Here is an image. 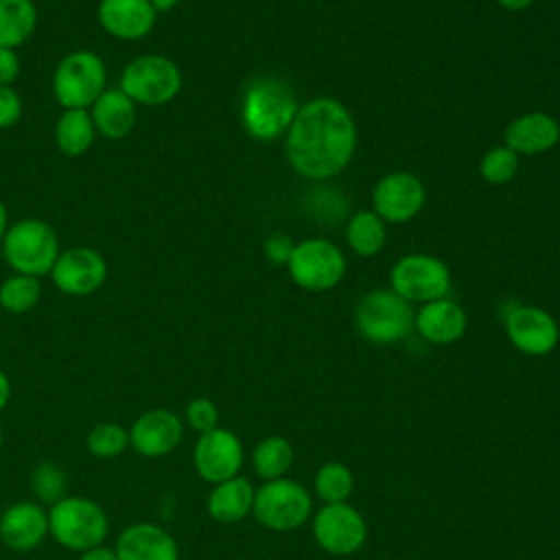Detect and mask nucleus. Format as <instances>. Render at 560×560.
Instances as JSON below:
<instances>
[{"label":"nucleus","instance_id":"obj_1","mask_svg":"<svg viewBox=\"0 0 560 560\" xmlns=\"http://www.w3.org/2000/svg\"><path fill=\"white\" fill-rule=\"evenodd\" d=\"M357 149V125L341 101L315 96L298 107L287 129V160L306 179L339 175Z\"/></svg>","mask_w":560,"mask_h":560},{"label":"nucleus","instance_id":"obj_2","mask_svg":"<svg viewBox=\"0 0 560 560\" xmlns=\"http://www.w3.org/2000/svg\"><path fill=\"white\" fill-rule=\"evenodd\" d=\"M109 518L101 503L81 494H66L48 508V536L70 551H85L103 545Z\"/></svg>","mask_w":560,"mask_h":560},{"label":"nucleus","instance_id":"obj_3","mask_svg":"<svg viewBox=\"0 0 560 560\" xmlns=\"http://www.w3.org/2000/svg\"><path fill=\"white\" fill-rule=\"evenodd\" d=\"M298 107L293 90L284 81L260 77L245 90L241 107L243 127L256 140H273L289 129Z\"/></svg>","mask_w":560,"mask_h":560},{"label":"nucleus","instance_id":"obj_4","mask_svg":"<svg viewBox=\"0 0 560 560\" xmlns=\"http://www.w3.org/2000/svg\"><path fill=\"white\" fill-rule=\"evenodd\" d=\"M50 88L63 109H90L107 90L105 61L94 50H72L55 66Z\"/></svg>","mask_w":560,"mask_h":560},{"label":"nucleus","instance_id":"obj_5","mask_svg":"<svg viewBox=\"0 0 560 560\" xmlns=\"http://www.w3.org/2000/svg\"><path fill=\"white\" fill-rule=\"evenodd\" d=\"M0 245L2 256L13 273H26L35 278L50 273L61 252L55 230L46 221L33 217L9 225Z\"/></svg>","mask_w":560,"mask_h":560},{"label":"nucleus","instance_id":"obj_6","mask_svg":"<svg viewBox=\"0 0 560 560\" xmlns=\"http://www.w3.org/2000/svg\"><path fill=\"white\" fill-rule=\"evenodd\" d=\"M182 70L166 55H138L120 72L118 88L136 103L158 107L171 103L182 90Z\"/></svg>","mask_w":560,"mask_h":560},{"label":"nucleus","instance_id":"obj_7","mask_svg":"<svg viewBox=\"0 0 560 560\" xmlns=\"http://www.w3.org/2000/svg\"><path fill=\"white\" fill-rule=\"evenodd\" d=\"M413 308L392 289L368 291L354 311V324L363 339L387 346L405 339L413 328Z\"/></svg>","mask_w":560,"mask_h":560},{"label":"nucleus","instance_id":"obj_8","mask_svg":"<svg viewBox=\"0 0 560 560\" xmlns=\"http://www.w3.org/2000/svg\"><path fill=\"white\" fill-rule=\"evenodd\" d=\"M254 516L273 532L298 529L311 514V497L293 479H271L254 492Z\"/></svg>","mask_w":560,"mask_h":560},{"label":"nucleus","instance_id":"obj_9","mask_svg":"<svg viewBox=\"0 0 560 560\" xmlns=\"http://www.w3.org/2000/svg\"><path fill=\"white\" fill-rule=\"evenodd\" d=\"M291 280L306 291H328L346 273L341 249L326 238H306L295 243L287 262Z\"/></svg>","mask_w":560,"mask_h":560},{"label":"nucleus","instance_id":"obj_10","mask_svg":"<svg viewBox=\"0 0 560 560\" xmlns=\"http://www.w3.org/2000/svg\"><path fill=\"white\" fill-rule=\"evenodd\" d=\"M389 289L402 300L411 302H433L446 298L451 289V271L446 262L429 254L402 256L389 273Z\"/></svg>","mask_w":560,"mask_h":560},{"label":"nucleus","instance_id":"obj_11","mask_svg":"<svg viewBox=\"0 0 560 560\" xmlns=\"http://www.w3.org/2000/svg\"><path fill=\"white\" fill-rule=\"evenodd\" d=\"M107 273L109 269H107L105 256L98 249L85 247V245L59 252L50 269L52 284L61 293L74 295V298L96 293L105 284Z\"/></svg>","mask_w":560,"mask_h":560},{"label":"nucleus","instance_id":"obj_12","mask_svg":"<svg viewBox=\"0 0 560 560\" xmlns=\"http://www.w3.org/2000/svg\"><path fill=\"white\" fill-rule=\"evenodd\" d=\"M192 464L203 481L221 483L241 472L243 444L236 433L217 427L197 438L192 448Z\"/></svg>","mask_w":560,"mask_h":560},{"label":"nucleus","instance_id":"obj_13","mask_svg":"<svg viewBox=\"0 0 560 560\" xmlns=\"http://www.w3.org/2000/svg\"><path fill=\"white\" fill-rule=\"evenodd\" d=\"M313 534L322 549L335 556L354 553L368 536L363 516L348 503H326L313 518Z\"/></svg>","mask_w":560,"mask_h":560},{"label":"nucleus","instance_id":"obj_14","mask_svg":"<svg viewBox=\"0 0 560 560\" xmlns=\"http://www.w3.org/2000/svg\"><path fill=\"white\" fill-rule=\"evenodd\" d=\"M424 197V184L416 175L407 171H396L376 182L372 192V206L383 221L405 223L422 210Z\"/></svg>","mask_w":560,"mask_h":560},{"label":"nucleus","instance_id":"obj_15","mask_svg":"<svg viewBox=\"0 0 560 560\" xmlns=\"http://www.w3.org/2000/svg\"><path fill=\"white\" fill-rule=\"evenodd\" d=\"M184 438V420L171 409H149L129 427V446L149 459L173 453Z\"/></svg>","mask_w":560,"mask_h":560},{"label":"nucleus","instance_id":"obj_16","mask_svg":"<svg viewBox=\"0 0 560 560\" xmlns=\"http://www.w3.org/2000/svg\"><path fill=\"white\" fill-rule=\"evenodd\" d=\"M505 332L516 350L532 357L551 352L560 337L556 319L545 308L525 304H516L505 313Z\"/></svg>","mask_w":560,"mask_h":560},{"label":"nucleus","instance_id":"obj_17","mask_svg":"<svg viewBox=\"0 0 560 560\" xmlns=\"http://www.w3.org/2000/svg\"><path fill=\"white\" fill-rule=\"evenodd\" d=\"M48 536V508L24 499L7 505L0 514V540L13 551H31Z\"/></svg>","mask_w":560,"mask_h":560},{"label":"nucleus","instance_id":"obj_18","mask_svg":"<svg viewBox=\"0 0 560 560\" xmlns=\"http://www.w3.org/2000/svg\"><path fill=\"white\" fill-rule=\"evenodd\" d=\"M114 551L118 560H179L173 534L151 521L129 523L118 534Z\"/></svg>","mask_w":560,"mask_h":560},{"label":"nucleus","instance_id":"obj_19","mask_svg":"<svg viewBox=\"0 0 560 560\" xmlns=\"http://www.w3.org/2000/svg\"><path fill=\"white\" fill-rule=\"evenodd\" d=\"M96 20L114 39L133 42L153 31L158 11L149 0H101L96 7Z\"/></svg>","mask_w":560,"mask_h":560},{"label":"nucleus","instance_id":"obj_20","mask_svg":"<svg viewBox=\"0 0 560 560\" xmlns=\"http://www.w3.org/2000/svg\"><path fill=\"white\" fill-rule=\"evenodd\" d=\"M503 140L516 155H538L558 144L560 125L545 112H529L505 127Z\"/></svg>","mask_w":560,"mask_h":560},{"label":"nucleus","instance_id":"obj_21","mask_svg":"<svg viewBox=\"0 0 560 560\" xmlns=\"http://www.w3.org/2000/svg\"><path fill=\"white\" fill-rule=\"evenodd\" d=\"M416 330L435 346H446L464 337L466 332V313L464 308L448 298H440L422 304L413 317Z\"/></svg>","mask_w":560,"mask_h":560},{"label":"nucleus","instance_id":"obj_22","mask_svg":"<svg viewBox=\"0 0 560 560\" xmlns=\"http://www.w3.org/2000/svg\"><path fill=\"white\" fill-rule=\"evenodd\" d=\"M88 112L96 133L109 140L127 138L138 122V105L120 88H107Z\"/></svg>","mask_w":560,"mask_h":560},{"label":"nucleus","instance_id":"obj_23","mask_svg":"<svg viewBox=\"0 0 560 560\" xmlns=\"http://www.w3.org/2000/svg\"><path fill=\"white\" fill-rule=\"evenodd\" d=\"M208 514L219 523H238L243 521L254 505V488L252 483L236 475L232 479H225L221 483H214V488L208 494Z\"/></svg>","mask_w":560,"mask_h":560},{"label":"nucleus","instance_id":"obj_24","mask_svg":"<svg viewBox=\"0 0 560 560\" xmlns=\"http://www.w3.org/2000/svg\"><path fill=\"white\" fill-rule=\"evenodd\" d=\"M55 144L68 158H79L90 151L96 129L88 109H63L55 122Z\"/></svg>","mask_w":560,"mask_h":560},{"label":"nucleus","instance_id":"obj_25","mask_svg":"<svg viewBox=\"0 0 560 560\" xmlns=\"http://www.w3.org/2000/svg\"><path fill=\"white\" fill-rule=\"evenodd\" d=\"M37 26V9L33 0H0V46L20 48L28 42Z\"/></svg>","mask_w":560,"mask_h":560},{"label":"nucleus","instance_id":"obj_26","mask_svg":"<svg viewBox=\"0 0 560 560\" xmlns=\"http://www.w3.org/2000/svg\"><path fill=\"white\" fill-rule=\"evenodd\" d=\"M387 238L385 221L374 210H361L348 219L346 241L350 249L359 256H376Z\"/></svg>","mask_w":560,"mask_h":560},{"label":"nucleus","instance_id":"obj_27","mask_svg":"<svg viewBox=\"0 0 560 560\" xmlns=\"http://www.w3.org/2000/svg\"><path fill=\"white\" fill-rule=\"evenodd\" d=\"M42 298V282L35 276L11 273L0 282V306L7 313L22 315L35 308Z\"/></svg>","mask_w":560,"mask_h":560},{"label":"nucleus","instance_id":"obj_28","mask_svg":"<svg viewBox=\"0 0 560 560\" xmlns=\"http://www.w3.org/2000/svg\"><path fill=\"white\" fill-rule=\"evenodd\" d=\"M252 462H254L256 472L260 477H265L267 481L280 479L293 462V448L284 438L271 435V438H265L262 442L256 444Z\"/></svg>","mask_w":560,"mask_h":560},{"label":"nucleus","instance_id":"obj_29","mask_svg":"<svg viewBox=\"0 0 560 560\" xmlns=\"http://www.w3.org/2000/svg\"><path fill=\"white\" fill-rule=\"evenodd\" d=\"M28 486L35 494V501L50 508L52 503L68 494V472L61 464L46 459L31 470Z\"/></svg>","mask_w":560,"mask_h":560},{"label":"nucleus","instance_id":"obj_30","mask_svg":"<svg viewBox=\"0 0 560 560\" xmlns=\"http://www.w3.org/2000/svg\"><path fill=\"white\" fill-rule=\"evenodd\" d=\"M85 448L96 459H116L129 448V429L118 422H98L90 429Z\"/></svg>","mask_w":560,"mask_h":560},{"label":"nucleus","instance_id":"obj_31","mask_svg":"<svg viewBox=\"0 0 560 560\" xmlns=\"http://www.w3.org/2000/svg\"><path fill=\"white\" fill-rule=\"evenodd\" d=\"M354 486L352 472L339 462L324 464L315 475V490L326 503H346Z\"/></svg>","mask_w":560,"mask_h":560},{"label":"nucleus","instance_id":"obj_32","mask_svg":"<svg viewBox=\"0 0 560 560\" xmlns=\"http://www.w3.org/2000/svg\"><path fill=\"white\" fill-rule=\"evenodd\" d=\"M518 171V155L503 147H492L483 153L481 162H479V173L488 184H508Z\"/></svg>","mask_w":560,"mask_h":560},{"label":"nucleus","instance_id":"obj_33","mask_svg":"<svg viewBox=\"0 0 560 560\" xmlns=\"http://www.w3.org/2000/svg\"><path fill=\"white\" fill-rule=\"evenodd\" d=\"M184 422L201 435V433L219 427V409L210 398L197 396V398L188 400V405L184 409Z\"/></svg>","mask_w":560,"mask_h":560},{"label":"nucleus","instance_id":"obj_34","mask_svg":"<svg viewBox=\"0 0 560 560\" xmlns=\"http://www.w3.org/2000/svg\"><path fill=\"white\" fill-rule=\"evenodd\" d=\"M22 118V98L13 85H0V129L18 125Z\"/></svg>","mask_w":560,"mask_h":560},{"label":"nucleus","instance_id":"obj_35","mask_svg":"<svg viewBox=\"0 0 560 560\" xmlns=\"http://www.w3.org/2000/svg\"><path fill=\"white\" fill-rule=\"evenodd\" d=\"M293 241L284 234H273L262 243V252L267 256V260H271L273 265H287L293 252Z\"/></svg>","mask_w":560,"mask_h":560},{"label":"nucleus","instance_id":"obj_36","mask_svg":"<svg viewBox=\"0 0 560 560\" xmlns=\"http://www.w3.org/2000/svg\"><path fill=\"white\" fill-rule=\"evenodd\" d=\"M20 77V57L15 48L0 46V85H13Z\"/></svg>","mask_w":560,"mask_h":560},{"label":"nucleus","instance_id":"obj_37","mask_svg":"<svg viewBox=\"0 0 560 560\" xmlns=\"http://www.w3.org/2000/svg\"><path fill=\"white\" fill-rule=\"evenodd\" d=\"M77 560H118V556H116L114 547H105V542H103V545L81 551Z\"/></svg>","mask_w":560,"mask_h":560},{"label":"nucleus","instance_id":"obj_38","mask_svg":"<svg viewBox=\"0 0 560 560\" xmlns=\"http://www.w3.org/2000/svg\"><path fill=\"white\" fill-rule=\"evenodd\" d=\"M11 400V381L9 376L0 370V411H4V407Z\"/></svg>","mask_w":560,"mask_h":560},{"label":"nucleus","instance_id":"obj_39","mask_svg":"<svg viewBox=\"0 0 560 560\" xmlns=\"http://www.w3.org/2000/svg\"><path fill=\"white\" fill-rule=\"evenodd\" d=\"M499 7H503V9H508V11H523V9H527L534 0H494Z\"/></svg>","mask_w":560,"mask_h":560},{"label":"nucleus","instance_id":"obj_40","mask_svg":"<svg viewBox=\"0 0 560 560\" xmlns=\"http://www.w3.org/2000/svg\"><path fill=\"white\" fill-rule=\"evenodd\" d=\"M182 0H149V4L158 11V13H164V11H171L179 4Z\"/></svg>","mask_w":560,"mask_h":560},{"label":"nucleus","instance_id":"obj_41","mask_svg":"<svg viewBox=\"0 0 560 560\" xmlns=\"http://www.w3.org/2000/svg\"><path fill=\"white\" fill-rule=\"evenodd\" d=\"M7 230H9V212H7V206L0 201V243L7 234Z\"/></svg>","mask_w":560,"mask_h":560},{"label":"nucleus","instance_id":"obj_42","mask_svg":"<svg viewBox=\"0 0 560 560\" xmlns=\"http://www.w3.org/2000/svg\"><path fill=\"white\" fill-rule=\"evenodd\" d=\"M2 444H4V433H2V429H0V448H2Z\"/></svg>","mask_w":560,"mask_h":560}]
</instances>
